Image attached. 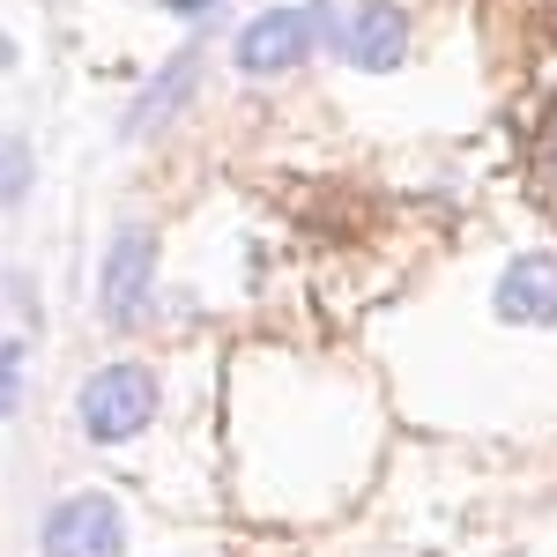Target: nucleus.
Segmentation results:
<instances>
[{"label":"nucleus","mask_w":557,"mask_h":557,"mask_svg":"<svg viewBox=\"0 0 557 557\" xmlns=\"http://www.w3.org/2000/svg\"><path fill=\"white\" fill-rule=\"evenodd\" d=\"M157 409H164L157 372H149V364H134V357L97 364V372L83 380V394H75V417H83L89 446H127V438H141V431L157 424Z\"/></svg>","instance_id":"1"},{"label":"nucleus","mask_w":557,"mask_h":557,"mask_svg":"<svg viewBox=\"0 0 557 557\" xmlns=\"http://www.w3.org/2000/svg\"><path fill=\"white\" fill-rule=\"evenodd\" d=\"M149 283H157V238L141 223H120L104 246V275H97V312L104 327H141L149 320Z\"/></svg>","instance_id":"2"},{"label":"nucleus","mask_w":557,"mask_h":557,"mask_svg":"<svg viewBox=\"0 0 557 557\" xmlns=\"http://www.w3.org/2000/svg\"><path fill=\"white\" fill-rule=\"evenodd\" d=\"M38 550L45 557H127V513H120V498H104V491L60 498L38 528Z\"/></svg>","instance_id":"3"},{"label":"nucleus","mask_w":557,"mask_h":557,"mask_svg":"<svg viewBox=\"0 0 557 557\" xmlns=\"http://www.w3.org/2000/svg\"><path fill=\"white\" fill-rule=\"evenodd\" d=\"M312 38H320V8H268L238 30L231 60H238V75H290L312 52Z\"/></svg>","instance_id":"4"},{"label":"nucleus","mask_w":557,"mask_h":557,"mask_svg":"<svg viewBox=\"0 0 557 557\" xmlns=\"http://www.w3.org/2000/svg\"><path fill=\"white\" fill-rule=\"evenodd\" d=\"M343 52H349V67H364V75H394L409 60V15L394 0H364L343 23Z\"/></svg>","instance_id":"5"},{"label":"nucleus","mask_w":557,"mask_h":557,"mask_svg":"<svg viewBox=\"0 0 557 557\" xmlns=\"http://www.w3.org/2000/svg\"><path fill=\"white\" fill-rule=\"evenodd\" d=\"M498 320L506 327H557V253H520L498 275Z\"/></svg>","instance_id":"6"},{"label":"nucleus","mask_w":557,"mask_h":557,"mask_svg":"<svg viewBox=\"0 0 557 557\" xmlns=\"http://www.w3.org/2000/svg\"><path fill=\"white\" fill-rule=\"evenodd\" d=\"M186 89H194V52H178L172 67L149 83V97H141V104L127 112V134H149V127H157V120H164V112L178 104V97H186Z\"/></svg>","instance_id":"7"},{"label":"nucleus","mask_w":557,"mask_h":557,"mask_svg":"<svg viewBox=\"0 0 557 557\" xmlns=\"http://www.w3.org/2000/svg\"><path fill=\"white\" fill-rule=\"evenodd\" d=\"M23 357H30V349L15 343V335L0 343V417H15V409H23Z\"/></svg>","instance_id":"8"},{"label":"nucleus","mask_w":557,"mask_h":557,"mask_svg":"<svg viewBox=\"0 0 557 557\" xmlns=\"http://www.w3.org/2000/svg\"><path fill=\"white\" fill-rule=\"evenodd\" d=\"M23 186H30V149H23V141H8V149H0V201H15Z\"/></svg>","instance_id":"9"},{"label":"nucleus","mask_w":557,"mask_h":557,"mask_svg":"<svg viewBox=\"0 0 557 557\" xmlns=\"http://www.w3.org/2000/svg\"><path fill=\"white\" fill-rule=\"evenodd\" d=\"M215 0H172V15H209Z\"/></svg>","instance_id":"10"},{"label":"nucleus","mask_w":557,"mask_h":557,"mask_svg":"<svg viewBox=\"0 0 557 557\" xmlns=\"http://www.w3.org/2000/svg\"><path fill=\"white\" fill-rule=\"evenodd\" d=\"M8 67H15V38L0 30V75H8Z\"/></svg>","instance_id":"11"},{"label":"nucleus","mask_w":557,"mask_h":557,"mask_svg":"<svg viewBox=\"0 0 557 557\" xmlns=\"http://www.w3.org/2000/svg\"><path fill=\"white\" fill-rule=\"evenodd\" d=\"M550 164H557V141H550Z\"/></svg>","instance_id":"12"}]
</instances>
